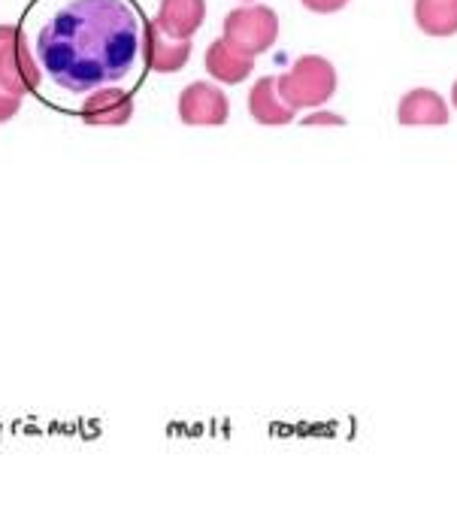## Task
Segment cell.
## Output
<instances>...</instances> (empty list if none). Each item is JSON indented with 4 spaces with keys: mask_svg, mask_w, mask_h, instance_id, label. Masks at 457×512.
<instances>
[{
    "mask_svg": "<svg viewBox=\"0 0 457 512\" xmlns=\"http://www.w3.org/2000/svg\"><path fill=\"white\" fill-rule=\"evenodd\" d=\"M140 52L143 22L131 0H67L34 40V61L73 94L122 82Z\"/></svg>",
    "mask_w": 457,
    "mask_h": 512,
    "instance_id": "1",
    "label": "cell"
},
{
    "mask_svg": "<svg viewBox=\"0 0 457 512\" xmlns=\"http://www.w3.org/2000/svg\"><path fill=\"white\" fill-rule=\"evenodd\" d=\"M276 88L294 113L318 110L336 94V70L321 55H300L288 73L276 76Z\"/></svg>",
    "mask_w": 457,
    "mask_h": 512,
    "instance_id": "2",
    "label": "cell"
},
{
    "mask_svg": "<svg viewBox=\"0 0 457 512\" xmlns=\"http://www.w3.org/2000/svg\"><path fill=\"white\" fill-rule=\"evenodd\" d=\"M221 40L249 58H258V55L270 52L273 43L279 40V16H276V10H270L264 4L237 7L224 19Z\"/></svg>",
    "mask_w": 457,
    "mask_h": 512,
    "instance_id": "3",
    "label": "cell"
},
{
    "mask_svg": "<svg viewBox=\"0 0 457 512\" xmlns=\"http://www.w3.org/2000/svg\"><path fill=\"white\" fill-rule=\"evenodd\" d=\"M43 82V70L28 49V37L19 25H0V85L25 97L37 91Z\"/></svg>",
    "mask_w": 457,
    "mask_h": 512,
    "instance_id": "4",
    "label": "cell"
},
{
    "mask_svg": "<svg viewBox=\"0 0 457 512\" xmlns=\"http://www.w3.org/2000/svg\"><path fill=\"white\" fill-rule=\"evenodd\" d=\"M179 119L194 128H218L231 119V100L212 82H191L179 94Z\"/></svg>",
    "mask_w": 457,
    "mask_h": 512,
    "instance_id": "5",
    "label": "cell"
},
{
    "mask_svg": "<svg viewBox=\"0 0 457 512\" xmlns=\"http://www.w3.org/2000/svg\"><path fill=\"white\" fill-rule=\"evenodd\" d=\"M79 116L85 125H100V128H119V125H128L134 119V97L128 91H119V88H100V91H91L82 107H79Z\"/></svg>",
    "mask_w": 457,
    "mask_h": 512,
    "instance_id": "6",
    "label": "cell"
},
{
    "mask_svg": "<svg viewBox=\"0 0 457 512\" xmlns=\"http://www.w3.org/2000/svg\"><path fill=\"white\" fill-rule=\"evenodd\" d=\"M143 55L146 67L155 73H179L191 58L188 40H170L155 22L143 25Z\"/></svg>",
    "mask_w": 457,
    "mask_h": 512,
    "instance_id": "7",
    "label": "cell"
},
{
    "mask_svg": "<svg viewBox=\"0 0 457 512\" xmlns=\"http://www.w3.org/2000/svg\"><path fill=\"white\" fill-rule=\"evenodd\" d=\"M206 22V0H161L155 25L170 40H188L203 28Z\"/></svg>",
    "mask_w": 457,
    "mask_h": 512,
    "instance_id": "8",
    "label": "cell"
},
{
    "mask_svg": "<svg viewBox=\"0 0 457 512\" xmlns=\"http://www.w3.org/2000/svg\"><path fill=\"white\" fill-rule=\"evenodd\" d=\"M448 104L433 88H412L400 97L397 104V122L406 128L418 125H448Z\"/></svg>",
    "mask_w": 457,
    "mask_h": 512,
    "instance_id": "9",
    "label": "cell"
},
{
    "mask_svg": "<svg viewBox=\"0 0 457 512\" xmlns=\"http://www.w3.org/2000/svg\"><path fill=\"white\" fill-rule=\"evenodd\" d=\"M203 64H206V73L221 82V85H240L252 76L255 70V58L237 52L234 46H227L221 37L209 43L206 55H203Z\"/></svg>",
    "mask_w": 457,
    "mask_h": 512,
    "instance_id": "10",
    "label": "cell"
},
{
    "mask_svg": "<svg viewBox=\"0 0 457 512\" xmlns=\"http://www.w3.org/2000/svg\"><path fill=\"white\" fill-rule=\"evenodd\" d=\"M249 113L258 125H267V128H279V125H291L294 122V110L285 104L279 97V88H276V76H264L252 85L249 91Z\"/></svg>",
    "mask_w": 457,
    "mask_h": 512,
    "instance_id": "11",
    "label": "cell"
},
{
    "mask_svg": "<svg viewBox=\"0 0 457 512\" xmlns=\"http://www.w3.org/2000/svg\"><path fill=\"white\" fill-rule=\"evenodd\" d=\"M415 25L427 37H454L457 34V0H415Z\"/></svg>",
    "mask_w": 457,
    "mask_h": 512,
    "instance_id": "12",
    "label": "cell"
},
{
    "mask_svg": "<svg viewBox=\"0 0 457 512\" xmlns=\"http://www.w3.org/2000/svg\"><path fill=\"white\" fill-rule=\"evenodd\" d=\"M19 110H22V97L0 85V125L10 122L13 116H19Z\"/></svg>",
    "mask_w": 457,
    "mask_h": 512,
    "instance_id": "13",
    "label": "cell"
},
{
    "mask_svg": "<svg viewBox=\"0 0 457 512\" xmlns=\"http://www.w3.org/2000/svg\"><path fill=\"white\" fill-rule=\"evenodd\" d=\"M300 4L309 10V13H318V16H333L339 10L349 7V0H300Z\"/></svg>",
    "mask_w": 457,
    "mask_h": 512,
    "instance_id": "14",
    "label": "cell"
},
{
    "mask_svg": "<svg viewBox=\"0 0 457 512\" xmlns=\"http://www.w3.org/2000/svg\"><path fill=\"white\" fill-rule=\"evenodd\" d=\"M303 125H346V119L333 113H315V116H306Z\"/></svg>",
    "mask_w": 457,
    "mask_h": 512,
    "instance_id": "15",
    "label": "cell"
},
{
    "mask_svg": "<svg viewBox=\"0 0 457 512\" xmlns=\"http://www.w3.org/2000/svg\"><path fill=\"white\" fill-rule=\"evenodd\" d=\"M451 104H454V110H457V79H454V85H451Z\"/></svg>",
    "mask_w": 457,
    "mask_h": 512,
    "instance_id": "16",
    "label": "cell"
}]
</instances>
